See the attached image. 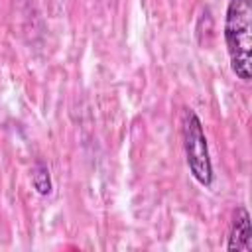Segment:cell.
I'll return each mask as SVG.
<instances>
[{
  "instance_id": "1",
  "label": "cell",
  "mask_w": 252,
  "mask_h": 252,
  "mask_svg": "<svg viewBox=\"0 0 252 252\" xmlns=\"http://www.w3.org/2000/svg\"><path fill=\"white\" fill-rule=\"evenodd\" d=\"M224 43L234 75L248 83L252 77V0H228L224 16Z\"/></svg>"
},
{
  "instance_id": "2",
  "label": "cell",
  "mask_w": 252,
  "mask_h": 252,
  "mask_svg": "<svg viewBox=\"0 0 252 252\" xmlns=\"http://www.w3.org/2000/svg\"><path fill=\"white\" fill-rule=\"evenodd\" d=\"M181 134H183L185 159H187V167H189L191 175L195 177V181L199 185L211 187V183H213V163H211V156H209L207 136L203 132L201 118L191 108H183Z\"/></svg>"
},
{
  "instance_id": "3",
  "label": "cell",
  "mask_w": 252,
  "mask_h": 252,
  "mask_svg": "<svg viewBox=\"0 0 252 252\" xmlns=\"http://www.w3.org/2000/svg\"><path fill=\"white\" fill-rule=\"evenodd\" d=\"M228 252H250L252 250V226H250V215L244 207H238L228 230Z\"/></svg>"
},
{
  "instance_id": "4",
  "label": "cell",
  "mask_w": 252,
  "mask_h": 252,
  "mask_svg": "<svg viewBox=\"0 0 252 252\" xmlns=\"http://www.w3.org/2000/svg\"><path fill=\"white\" fill-rule=\"evenodd\" d=\"M32 185L35 187V191L39 195H49L51 193V177H49V169L47 165L37 159L33 169H32Z\"/></svg>"
}]
</instances>
